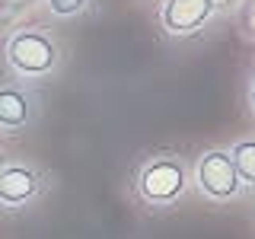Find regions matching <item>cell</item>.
I'll use <instances>...</instances> for the list:
<instances>
[{
  "label": "cell",
  "instance_id": "4",
  "mask_svg": "<svg viewBox=\"0 0 255 239\" xmlns=\"http://www.w3.org/2000/svg\"><path fill=\"white\" fill-rule=\"evenodd\" d=\"M214 0H166L163 3V26L172 35H188L201 29L214 13Z\"/></svg>",
  "mask_w": 255,
  "mask_h": 239
},
{
  "label": "cell",
  "instance_id": "2",
  "mask_svg": "<svg viewBox=\"0 0 255 239\" xmlns=\"http://www.w3.org/2000/svg\"><path fill=\"white\" fill-rule=\"evenodd\" d=\"M6 58H10V64L19 74H48V70L54 67V61H58V48H54V42L48 35H42V32H16V35L10 38V48H6Z\"/></svg>",
  "mask_w": 255,
  "mask_h": 239
},
{
  "label": "cell",
  "instance_id": "9",
  "mask_svg": "<svg viewBox=\"0 0 255 239\" xmlns=\"http://www.w3.org/2000/svg\"><path fill=\"white\" fill-rule=\"evenodd\" d=\"M249 102H252V109H255V83H252V93H249Z\"/></svg>",
  "mask_w": 255,
  "mask_h": 239
},
{
  "label": "cell",
  "instance_id": "6",
  "mask_svg": "<svg viewBox=\"0 0 255 239\" xmlns=\"http://www.w3.org/2000/svg\"><path fill=\"white\" fill-rule=\"evenodd\" d=\"M29 121V96L16 86H0V124L22 127Z\"/></svg>",
  "mask_w": 255,
  "mask_h": 239
},
{
  "label": "cell",
  "instance_id": "10",
  "mask_svg": "<svg viewBox=\"0 0 255 239\" xmlns=\"http://www.w3.org/2000/svg\"><path fill=\"white\" fill-rule=\"evenodd\" d=\"M3 166H6V156H0V172H3Z\"/></svg>",
  "mask_w": 255,
  "mask_h": 239
},
{
  "label": "cell",
  "instance_id": "7",
  "mask_svg": "<svg viewBox=\"0 0 255 239\" xmlns=\"http://www.w3.org/2000/svg\"><path fill=\"white\" fill-rule=\"evenodd\" d=\"M236 166V175L239 182H252L255 185V140H239L233 147V153H230Z\"/></svg>",
  "mask_w": 255,
  "mask_h": 239
},
{
  "label": "cell",
  "instance_id": "11",
  "mask_svg": "<svg viewBox=\"0 0 255 239\" xmlns=\"http://www.w3.org/2000/svg\"><path fill=\"white\" fill-rule=\"evenodd\" d=\"M214 3H217V0H214ZM220 3H230V0H220Z\"/></svg>",
  "mask_w": 255,
  "mask_h": 239
},
{
  "label": "cell",
  "instance_id": "5",
  "mask_svg": "<svg viewBox=\"0 0 255 239\" xmlns=\"http://www.w3.org/2000/svg\"><path fill=\"white\" fill-rule=\"evenodd\" d=\"M38 191V175L26 166H3L0 172V201L3 204H26Z\"/></svg>",
  "mask_w": 255,
  "mask_h": 239
},
{
  "label": "cell",
  "instance_id": "1",
  "mask_svg": "<svg viewBox=\"0 0 255 239\" xmlns=\"http://www.w3.org/2000/svg\"><path fill=\"white\" fill-rule=\"evenodd\" d=\"M137 188L143 201L150 204H169L185 191V163L179 156H156L140 169Z\"/></svg>",
  "mask_w": 255,
  "mask_h": 239
},
{
  "label": "cell",
  "instance_id": "8",
  "mask_svg": "<svg viewBox=\"0 0 255 239\" xmlns=\"http://www.w3.org/2000/svg\"><path fill=\"white\" fill-rule=\"evenodd\" d=\"M48 3H51V13H58V16H70V13L83 10L86 0H48Z\"/></svg>",
  "mask_w": 255,
  "mask_h": 239
},
{
  "label": "cell",
  "instance_id": "3",
  "mask_svg": "<svg viewBox=\"0 0 255 239\" xmlns=\"http://www.w3.org/2000/svg\"><path fill=\"white\" fill-rule=\"evenodd\" d=\"M198 185L211 198H233L243 182L236 175V166L230 159V153H223V150L204 153L201 163H198Z\"/></svg>",
  "mask_w": 255,
  "mask_h": 239
}]
</instances>
